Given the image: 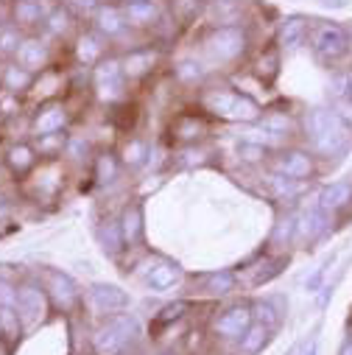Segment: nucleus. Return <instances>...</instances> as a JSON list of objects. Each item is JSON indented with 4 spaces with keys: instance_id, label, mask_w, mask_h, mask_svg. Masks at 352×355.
Instances as JSON below:
<instances>
[{
    "instance_id": "423d86ee",
    "label": "nucleus",
    "mask_w": 352,
    "mask_h": 355,
    "mask_svg": "<svg viewBox=\"0 0 352 355\" xmlns=\"http://www.w3.org/2000/svg\"><path fill=\"white\" fill-rule=\"evenodd\" d=\"M123 62L118 59H107V62H98L96 73H93V81H96V93L101 101H118L123 96Z\"/></svg>"
},
{
    "instance_id": "9b49d317",
    "label": "nucleus",
    "mask_w": 352,
    "mask_h": 355,
    "mask_svg": "<svg viewBox=\"0 0 352 355\" xmlns=\"http://www.w3.org/2000/svg\"><path fill=\"white\" fill-rule=\"evenodd\" d=\"M48 291H51L53 302H56L62 311H70V308L78 302V288H76V283H73L67 275L48 272Z\"/></svg>"
},
{
    "instance_id": "e433bc0d",
    "label": "nucleus",
    "mask_w": 352,
    "mask_h": 355,
    "mask_svg": "<svg viewBox=\"0 0 352 355\" xmlns=\"http://www.w3.org/2000/svg\"><path fill=\"white\" fill-rule=\"evenodd\" d=\"M346 87H349V70H338V73L330 78L327 96H330L333 101H341V98H346Z\"/></svg>"
},
{
    "instance_id": "c9c22d12",
    "label": "nucleus",
    "mask_w": 352,
    "mask_h": 355,
    "mask_svg": "<svg viewBox=\"0 0 352 355\" xmlns=\"http://www.w3.org/2000/svg\"><path fill=\"white\" fill-rule=\"evenodd\" d=\"M45 28H48V34H53V37L64 34V31L70 28V15H67V9H53V12L45 17Z\"/></svg>"
},
{
    "instance_id": "f704fd0d",
    "label": "nucleus",
    "mask_w": 352,
    "mask_h": 355,
    "mask_svg": "<svg viewBox=\"0 0 352 355\" xmlns=\"http://www.w3.org/2000/svg\"><path fill=\"white\" fill-rule=\"evenodd\" d=\"M118 176V162L112 154H101L98 162H96V180L104 185V182H112Z\"/></svg>"
},
{
    "instance_id": "72a5a7b5",
    "label": "nucleus",
    "mask_w": 352,
    "mask_h": 355,
    "mask_svg": "<svg viewBox=\"0 0 352 355\" xmlns=\"http://www.w3.org/2000/svg\"><path fill=\"white\" fill-rule=\"evenodd\" d=\"M252 313H254V322H260V324H266V327H277L280 324V319H283V313L274 308V302L272 300H266V302H257L254 308H252Z\"/></svg>"
},
{
    "instance_id": "58836bf2",
    "label": "nucleus",
    "mask_w": 352,
    "mask_h": 355,
    "mask_svg": "<svg viewBox=\"0 0 352 355\" xmlns=\"http://www.w3.org/2000/svg\"><path fill=\"white\" fill-rule=\"evenodd\" d=\"M143 157H146V143L143 140H129L126 148H123V162L134 168V165L143 162Z\"/></svg>"
},
{
    "instance_id": "6e6552de",
    "label": "nucleus",
    "mask_w": 352,
    "mask_h": 355,
    "mask_svg": "<svg viewBox=\"0 0 352 355\" xmlns=\"http://www.w3.org/2000/svg\"><path fill=\"white\" fill-rule=\"evenodd\" d=\"M254 322V313L249 305H235V308H227L215 322H213V330L215 336L221 338H240Z\"/></svg>"
},
{
    "instance_id": "603ef678",
    "label": "nucleus",
    "mask_w": 352,
    "mask_h": 355,
    "mask_svg": "<svg viewBox=\"0 0 352 355\" xmlns=\"http://www.w3.org/2000/svg\"><path fill=\"white\" fill-rule=\"evenodd\" d=\"M346 98L352 101V70H349V87H346Z\"/></svg>"
},
{
    "instance_id": "aec40b11",
    "label": "nucleus",
    "mask_w": 352,
    "mask_h": 355,
    "mask_svg": "<svg viewBox=\"0 0 352 355\" xmlns=\"http://www.w3.org/2000/svg\"><path fill=\"white\" fill-rule=\"evenodd\" d=\"M121 235H123V243H137L143 238V207L140 205H129L121 216Z\"/></svg>"
},
{
    "instance_id": "a18cd8bd",
    "label": "nucleus",
    "mask_w": 352,
    "mask_h": 355,
    "mask_svg": "<svg viewBox=\"0 0 352 355\" xmlns=\"http://www.w3.org/2000/svg\"><path fill=\"white\" fill-rule=\"evenodd\" d=\"M185 311H188V302H176V305H168V308L159 313V319H157V322H162V324H165V322H173V319H179Z\"/></svg>"
},
{
    "instance_id": "393cba45",
    "label": "nucleus",
    "mask_w": 352,
    "mask_h": 355,
    "mask_svg": "<svg viewBox=\"0 0 352 355\" xmlns=\"http://www.w3.org/2000/svg\"><path fill=\"white\" fill-rule=\"evenodd\" d=\"M173 135L179 140H185V143L188 140H199L204 135V121L196 118V115H179L176 123H173Z\"/></svg>"
},
{
    "instance_id": "4be33fe9",
    "label": "nucleus",
    "mask_w": 352,
    "mask_h": 355,
    "mask_svg": "<svg viewBox=\"0 0 352 355\" xmlns=\"http://www.w3.org/2000/svg\"><path fill=\"white\" fill-rule=\"evenodd\" d=\"M157 62V53L151 48H140V51H132L126 59H123V76L129 78H140L146 76Z\"/></svg>"
},
{
    "instance_id": "f03ea898",
    "label": "nucleus",
    "mask_w": 352,
    "mask_h": 355,
    "mask_svg": "<svg viewBox=\"0 0 352 355\" xmlns=\"http://www.w3.org/2000/svg\"><path fill=\"white\" fill-rule=\"evenodd\" d=\"M204 110L213 112L221 121H235V123H254L260 118V107L246 96V93H232V90H210L202 98Z\"/></svg>"
},
{
    "instance_id": "b1692460",
    "label": "nucleus",
    "mask_w": 352,
    "mask_h": 355,
    "mask_svg": "<svg viewBox=\"0 0 352 355\" xmlns=\"http://www.w3.org/2000/svg\"><path fill=\"white\" fill-rule=\"evenodd\" d=\"M254 73L260 81H274L277 73H280V51L277 48H269L266 53H260V59L254 62Z\"/></svg>"
},
{
    "instance_id": "f8f14e48",
    "label": "nucleus",
    "mask_w": 352,
    "mask_h": 355,
    "mask_svg": "<svg viewBox=\"0 0 352 355\" xmlns=\"http://www.w3.org/2000/svg\"><path fill=\"white\" fill-rule=\"evenodd\" d=\"M121 12H123V20L129 26H151L159 17L157 0H123Z\"/></svg>"
},
{
    "instance_id": "ea45409f",
    "label": "nucleus",
    "mask_w": 352,
    "mask_h": 355,
    "mask_svg": "<svg viewBox=\"0 0 352 355\" xmlns=\"http://www.w3.org/2000/svg\"><path fill=\"white\" fill-rule=\"evenodd\" d=\"M240 157H243L246 162H260L263 157H266V146H263V143H252V140H246V143L240 146Z\"/></svg>"
},
{
    "instance_id": "9d476101",
    "label": "nucleus",
    "mask_w": 352,
    "mask_h": 355,
    "mask_svg": "<svg viewBox=\"0 0 352 355\" xmlns=\"http://www.w3.org/2000/svg\"><path fill=\"white\" fill-rule=\"evenodd\" d=\"M327 227H330V218L319 205L310 207V210H302L299 218H297V241L313 243L327 232Z\"/></svg>"
},
{
    "instance_id": "79ce46f5",
    "label": "nucleus",
    "mask_w": 352,
    "mask_h": 355,
    "mask_svg": "<svg viewBox=\"0 0 352 355\" xmlns=\"http://www.w3.org/2000/svg\"><path fill=\"white\" fill-rule=\"evenodd\" d=\"M67 9H73L76 15H96L101 9L98 0H64Z\"/></svg>"
},
{
    "instance_id": "f257e3e1",
    "label": "nucleus",
    "mask_w": 352,
    "mask_h": 355,
    "mask_svg": "<svg viewBox=\"0 0 352 355\" xmlns=\"http://www.w3.org/2000/svg\"><path fill=\"white\" fill-rule=\"evenodd\" d=\"M305 135H308L313 151L322 157L344 154L352 140V129L333 110H310L305 118Z\"/></svg>"
},
{
    "instance_id": "c03bdc74",
    "label": "nucleus",
    "mask_w": 352,
    "mask_h": 355,
    "mask_svg": "<svg viewBox=\"0 0 352 355\" xmlns=\"http://www.w3.org/2000/svg\"><path fill=\"white\" fill-rule=\"evenodd\" d=\"M330 266H333V257H330V260L322 266V269H316V272H313V275L305 280V291H308V294H316V291H319V286H322V280H324V275H327Z\"/></svg>"
},
{
    "instance_id": "4c0bfd02",
    "label": "nucleus",
    "mask_w": 352,
    "mask_h": 355,
    "mask_svg": "<svg viewBox=\"0 0 352 355\" xmlns=\"http://www.w3.org/2000/svg\"><path fill=\"white\" fill-rule=\"evenodd\" d=\"M20 31L17 28H0V56H9V53H17L20 48Z\"/></svg>"
},
{
    "instance_id": "8fccbe9b",
    "label": "nucleus",
    "mask_w": 352,
    "mask_h": 355,
    "mask_svg": "<svg viewBox=\"0 0 352 355\" xmlns=\"http://www.w3.org/2000/svg\"><path fill=\"white\" fill-rule=\"evenodd\" d=\"M338 355H352V338L349 341H344V347H341V352Z\"/></svg>"
},
{
    "instance_id": "2f4dec72",
    "label": "nucleus",
    "mask_w": 352,
    "mask_h": 355,
    "mask_svg": "<svg viewBox=\"0 0 352 355\" xmlns=\"http://www.w3.org/2000/svg\"><path fill=\"white\" fill-rule=\"evenodd\" d=\"M34 162H37V157H34V148H31V146H15V148L9 151V165H12V171H17V173L31 171Z\"/></svg>"
},
{
    "instance_id": "1a4fd4ad",
    "label": "nucleus",
    "mask_w": 352,
    "mask_h": 355,
    "mask_svg": "<svg viewBox=\"0 0 352 355\" xmlns=\"http://www.w3.org/2000/svg\"><path fill=\"white\" fill-rule=\"evenodd\" d=\"M17 313H20V319L28 322V324L42 322L45 313H48L45 291H42L39 286H31V283L23 286V288H17Z\"/></svg>"
},
{
    "instance_id": "a211bd4d",
    "label": "nucleus",
    "mask_w": 352,
    "mask_h": 355,
    "mask_svg": "<svg viewBox=\"0 0 352 355\" xmlns=\"http://www.w3.org/2000/svg\"><path fill=\"white\" fill-rule=\"evenodd\" d=\"M269 341H272V327L260 324V322H252V327L238 338V352L240 355H257Z\"/></svg>"
},
{
    "instance_id": "5701e85b",
    "label": "nucleus",
    "mask_w": 352,
    "mask_h": 355,
    "mask_svg": "<svg viewBox=\"0 0 352 355\" xmlns=\"http://www.w3.org/2000/svg\"><path fill=\"white\" fill-rule=\"evenodd\" d=\"M76 56L81 64H98L104 56V42L98 34H81L76 42Z\"/></svg>"
},
{
    "instance_id": "20e7f679",
    "label": "nucleus",
    "mask_w": 352,
    "mask_h": 355,
    "mask_svg": "<svg viewBox=\"0 0 352 355\" xmlns=\"http://www.w3.org/2000/svg\"><path fill=\"white\" fill-rule=\"evenodd\" d=\"M310 48L319 62H338L349 51V34L335 23H319L310 28Z\"/></svg>"
},
{
    "instance_id": "bb28decb",
    "label": "nucleus",
    "mask_w": 352,
    "mask_h": 355,
    "mask_svg": "<svg viewBox=\"0 0 352 355\" xmlns=\"http://www.w3.org/2000/svg\"><path fill=\"white\" fill-rule=\"evenodd\" d=\"M31 81H34V76H31V70H26L23 64H20V67H17V64H9V67L3 70V84H6V90H12V93L26 90V87H31Z\"/></svg>"
},
{
    "instance_id": "3c124183",
    "label": "nucleus",
    "mask_w": 352,
    "mask_h": 355,
    "mask_svg": "<svg viewBox=\"0 0 352 355\" xmlns=\"http://www.w3.org/2000/svg\"><path fill=\"white\" fill-rule=\"evenodd\" d=\"M324 6H335V9H341V6H344V0H324Z\"/></svg>"
},
{
    "instance_id": "cd10ccee",
    "label": "nucleus",
    "mask_w": 352,
    "mask_h": 355,
    "mask_svg": "<svg viewBox=\"0 0 352 355\" xmlns=\"http://www.w3.org/2000/svg\"><path fill=\"white\" fill-rule=\"evenodd\" d=\"M269 188L274 191V196H280V199H294V196H299L302 193V182L299 180H288V176H283V173H272L269 176Z\"/></svg>"
},
{
    "instance_id": "c756f323",
    "label": "nucleus",
    "mask_w": 352,
    "mask_h": 355,
    "mask_svg": "<svg viewBox=\"0 0 352 355\" xmlns=\"http://www.w3.org/2000/svg\"><path fill=\"white\" fill-rule=\"evenodd\" d=\"M98 235H101V243H104L107 254H118L123 249V235H121V224L118 221H104Z\"/></svg>"
},
{
    "instance_id": "7c9ffc66",
    "label": "nucleus",
    "mask_w": 352,
    "mask_h": 355,
    "mask_svg": "<svg viewBox=\"0 0 352 355\" xmlns=\"http://www.w3.org/2000/svg\"><path fill=\"white\" fill-rule=\"evenodd\" d=\"M20 327H23V319L17 313V308H0V336L6 338H20Z\"/></svg>"
},
{
    "instance_id": "4468645a",
    "label": "nucleus",
    "mask_w": 352,
    "mask_h": 355,
    "mask_svg": "<svg viewBox=\"0 0 352 355\" xmlns=\"http://www.w3.org/2000/svg\"><path fill=\"white\" fill-rule=\"evenodd\" d=\"M352 205V185L349 182H333L319 193V207L324 213H338Z\"/></svg>"
},
{
    "instance_id": "2eb2a0df",
    "label": "nucleus",
    "mask_w": 352,
    "mask_h": 355,
    "mask_svg": "<svg viewBox=\"0 0 352 355\" xmlns=\"http://www.w3.org/2000/svg\"><path fill=\"white\" fill-rule=\"evenodd\" d=\"M308 31H310V26H308L305 17H299V15L285 17L283 26H280V48H285V51H297V48L305 42Z\"/></svg>"
},
{
    "instance_id": "09e8293b",
    "label": "nucleus",
    "mask_w": 352,
    "mask_h": 355,
    "mask_svg": "<svg viewBox=\"0 0 352 355\" xmlns=\"http://www.w3.org/2000/svg\"><path fill=\"white\" fill-rule=\"evenodd\" d=\"M302 355H319V338L316 336L308 338V344L302 347Z\"/></svg>"
},
{
    "instance_id": "a878e982",
    "label": "nucleus",
    "mask_w": 352,
    "mask_h": 355,
    "mask_svg": "<svg viewBox=\"0 0 352 355\" xmlns=\"http://www.w3.org/2000/svg\"><path fill=\"white\" fill-rule=\"evenodd\" d=\"M42 20V3L39 0H17L15 3V23L17 26H37Z\"/></svg>"
},
{
    "instance_id": "6ab92c4d",
    "label": "nucleus",
    "mask_w": 352,
    "mask_h": 355,
    "mask_svg": "<svg viewBox=\"0 0 352 355\" xmlns=\"http://www.w3.org/2000/svg\"><path fill=\"white\" fill-rule=\"evenodd\" d=\"M126 28V20H123V12L118 6H101L96 12V31L104 34V37H118L121 31Z\"/></svg>"
},
{
    "instance_id": "ddd939ff",
    "label": "nucleus",
    "mask_w": 352,
    "mask_h": 355,
    "mask_svg": "<svg viewBox=\"0 0 352 355\" xmlns=\"http://www.w3.org/2000/svg\"><path fill=\"white\" fill-rule=\"evenodd\" d=\"M90 297H93V302H96V305H98L101 311H107V313L129 308V294H126V291H121L118 286L96 283V286L90 288Z\"/></svg>"
},
{
    "instance_id": "49530a36",
    "label": "nucleus",
    "mask_w": 352,
    "mask_h": 355,
    "mask_svg": "<svg viewBox=\"0 0 352 355\" xmlns=\"http://www.w3.org/2000/svg\"><path fill=\"white\" fill-rule=\"evenodd\" d=\"M349 129H352V101L349 98H341V101H335V110H333Z\"/></svg>"
},
{
    "instance_id": "39448f33",
    "label": "nucleus",
    "mask_w": 352,
    "mask_h": 355,
    "mask_svg": "<svg viewBox=\"0 0 352 355\" xmlns=\"http://www.w3.org/2000/svg\"><path fill=\"white\" fill-rule=\"evenodd\" d=\"M204 51L213 62H232L246 51V31L238 26H221L204 40Z\"/></svg>"
},
{
    "instance_id": "0eeeda50",
    "label": "nucleus",
    "mask_w": 352,
    "mask_h": 355,
    "mask_svg": "<svg viewBox=\"0 0 352 355\" xmlns=\"http://www.w3.org/2000/svg\"><path fill=\"white\" fill-rule=\"evenodd\" d=\"M313 171H316L313 157L308 151H302V148H288L274 159V173H283V176H288V180L305 182V180L313 176Z\"/></svg>"
},
{
    "instance_id": "f3484780",
    "label": "nucleus",
    "mask_w": 352,
    "mask_h": 355,
    "mask_svg": "<svg viewBox=\"0 0 352 355\" xmlns=\"http://www.w3.org/2000/svg\"><path fill=\"white\" fill-rule=\"evenodd\" d=\"M64 123H67L64 107H62V104H51V107H45V110L37 115V121H34V135H37V137H42V135H56V132L64 129Z\"/></svg>"
},
{
    "instance_id": "de8ad7c7",
    "label": "nucleus",
    "mask_w": 352,
    "mask_h": 355,
    "mask_svg": "<svg viewBox=\"0 0 352 355\" xmlns=\"http://www.w3.org/2000/svg\"><path fill=\"white\" fill-rule=\"evenodd\" d=\"M176 73H179L182 78H199V76H202V70H199V64H191V62H185V64H179V70H176Z\"/></svg>"
},
{
    "instance_id": "dca6fc26",
    "label": "nucleus",
    "mask_w": 352,
    "mask_h": 355,
    "mask_svg": "<svg viewBox=\"0 0 352 355\" xmlns=\"http://www.w3.org/2000/svg\"><path fill=\"white\" fill-rule=\"evenodd\" d=\"M179 280H182V269L176 263H170V260H159L148 272V288H154V291H168Z\"/></svg>"
},
{
    "instance_id": "a19ab883",
    "label": "nucleus",
    "mask_w": 352,
    "mask_h": 355,
    "mask_svg": "<svg viewBox=\"0 0 352 355\" xmlns=\"http://www.w3.org/2000/svg\"><path fill=\"white\" fill-rule=\"evenodd\" d=\"M0 308H17V288L9 280H0Z\"/></svg>"
},
{
    "instance_id": "c85d7f7f",
    "label": "nucleus",
    "mask_w": 352,
    "mask_h": 355,
    "mask_svg": "<svg viewBox=\"0 0 352 355\" xmlns=\"http://www.w3.org/2000/svg\"><path fill=\"white\" fill-rule=\"evenodd\" d=\"M235 275L232 272H215V275H210L207 280H204V291L207 294H213V297H224V294H229V291H235Z\"/></svg>"
},
{
    "instance_id": "37998d69",
    "label": "nucleus",
    "mask_w": 352,
    "mask_h": 355,
    "mask_svg": "<svg viewBox=\"0 0 352 355\" xmlns=\"http://www.w3.org/2000/svg\"><path fill=\"white\" fill-rule=\"evenodd\" d=\"M39 140V151H45V154H53V151H62V146H64V137L56 132V135H42V137H37Z\"/></svg>"
},
{
    "instance_id": "7ed1b4c3",
    "label": "nucleus",
    "mask_w": 352,
    "mask_h": 355,
    "mask_svg": "<svg viewBox=\"0 0 352 355\" xmlns=\"http://www.w3.org/2000/svg\"><path fill=\"white\" fill-rule=\"evenodd\" d=\"M137 336V319L129 313H121L115 319H109L96 336H93V347L98 355H121L123 347Z\"/></svg>"
},
{
    "instance_id": "412c9836",
    "label": "nucleus",
    "mask_w": 352,
    "mask_h": 355,
    "mask_svg": "<svg viewBox=\"0 0 352 355\" xmlns=\"http://www.w3.org/2000/svg\"><path fill=\"white\" fill-rule=\"evenodd\" d=\"M48 59V48L39 42V40H23L20 48H17V62L26 67V70H39Z\"/></svg>"
},
{
    "instance_id": "473e14b6",
    "label": "nucleus",
    "mask_w": 352,
    "mask_h": 355,
    "mask_svg": "<svg viewBox=\"0 0 352 355\" xmlns=\"http://www.w3.org/2000/svg\"><path fill=\"white\" fill-rule=\"evenodd\" d=\"M204 9V0H170V12L179 23H191Z\"/></svg>"
}]
</instances>
